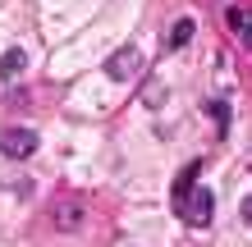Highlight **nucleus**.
<instances>
[{
  "mask_svg": "<svg viewBox=\"0 0 252 247\" xmlns=\"http://www.w3.org/2000/svg\"><path fill=\"white\" fill-rule=\"evenodd\" d=\"M192 41V19H179L170 27V51H179V46H188Z\"/></svg>",
  "mask_w": 252,
  "mask_h": 247,
  "instance_id": "7",
  "label": "nucleus"
},
{
  "mask_svg": "<svg viewBox=\"0 0 252 247\" xmlns=\"http://www.w3.org/2000/svg\"><path fill=\"white\" fill-rule=\"evenodd\" d=\"M243 220H252V197H248V201H243Z\"/></svg>",
  "mask_w": 252,
  "mask_h": 247,
  "instance_id": "10",
  "label": "nucleus"
},
{
  "mask_svg": "<svg viewBox=\"0 0 252 247\" xmlns=\"http://www.w3.org/2000/svg\"><path fill=\"white\" fill-rule=\"evenodd\" d=\"M197 169H202V161H192L179 179H174V197H184V192H192V183H197Z\"/></svg>",
  "mask_w": 252,
  "mask_h": 247,
  "instance_id": "8",
  "label": "nucleus"
},
{
  "mask_svg": "<svg viewBox=\"0 0 252 247\" xmlns=\"http://www.w3.org/2000/svg\"><path fill=\"white\" fill-rule=\"evenodd\" d=\"M142 101H147V106H160V101H165V87H160V82H147Z\"/></svg>",
  "mask_w": 252,
  "mask_h": 247,
  "instance_id": "9",
  "label": "nucleus"
},
{
  "mask_svg": "<svg viewBox=\"0 0 252 247\" xmlns=\"http://www.w3.org/2000/svg\"><path fill=\"white\" fill-rule=\"evenodd\" d=\"M0 151H5L9 161H28V156L37 151V133L32 128H5V133H0Z\"/></svg>",
  "mask_w": 252,
  "mask_h": 247,
  "instance_id": "3",
  "label": "nucleus"
},
{
  "mask_svg": "<svg viewBox=\"0 0 252 247\" xmlns=\"http://www.w3.org/2000/svg\"><path fill=\"white\" fill-rule=\"evenodd\" d=\"M225 23H229V32L239 37L243 46H252V14H248V9H229V19H225Z\"/></svg>",
  "mask_w": 252,
  "mask_h": 247,
  "instance_id": "5",
  "label": "nucleus"
},
{
  "mask_svg": "<svg viewBox=\"0 0 252 247\" xmlns=\"http://www.w3.org/2000/svg\"><path fill=\"white\" fill-rule=\"evenodd\" d=\"M83 220H87L83 201H60V206H55V215H51V224L60 229V234H73V229H78Z\"/></svg>",
  "mask_w": 252,
  "mask_h": 247,
  "instance_id": "4",
  "label": "nucleus"
},
{
  "mask_svg": "<svg viewBox=\"0 0 252 247\" xmlns=\"http://www.w3.org/2000/svg\"><path fill=\"white\" fill-rule=\"evenodd\" d=\"M211 201H216V197H211V188H202V183H197L192 192L174 197V211H179V220H184V224H197V229H202V224H211V211H216Z\"/></svg>",
  "mask_w": 252,
  "mask_h": 247,
  "instance_id": "1",
  "label": "nucleus"
},
{
  "mask_svg": "<svg viewBox=\"0 0 252 247\" xmlns=\"http://www.w3.org/2000/svg\"><path fill=\"white\" fill-rule=\"evenodd\" d=\"M23 69H28V55H23L19 46H14V51H5V60H0V78H5V82H14V78L23 74Z\"/></svg>",
  "mask_w": 252,
  "mask_h": 247,
  "instance_id": "6",
  "label": "nucleus"
},
{
  "mask_svg": "<svg viewBox=\"0 0 252 247\" xmlns=\"http://www.w3.org/2000/svg\"><path fill=\"white\" fill-rule=\"evenodd\" d=\"M142 74V51L138 46H120L106 60V78H115V82H128V78H138Z\"/></svg>",
  "mask_w": 252,
  "mask_h": 247,
  "instance_id": "2",
  "label": "nucleus"
}]
</instances>
